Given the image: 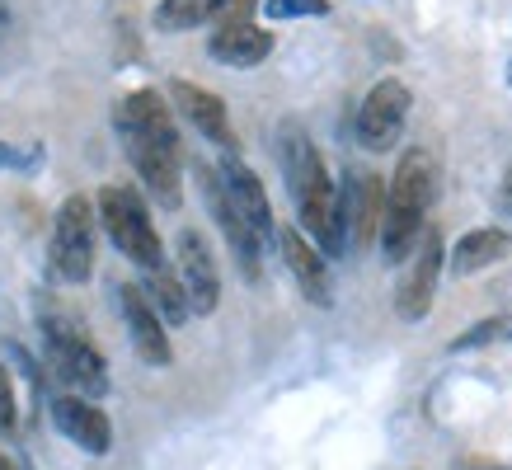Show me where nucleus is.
<instances>
[{"label":"nucleus","instance_id":"f257e3e1","mask_svg":"<svg viewBox=\"0 0 512 470\" xmlns=\"http://www.w3.org/2000/svg\"><path fill=\"white\" fill-rule=\"evenodd\" d=\"M113 132L123 141L132 170L141 174L146 193L160 207L184 203V151H179V132H174L170 104L156 90H132L113 104Z\"/></svg>","mask_w":512,"mask_h":470},{"label":"nucleus","instance_id":"f03ea898","mask_svg":"<svg viewBox=\"0 0 512 470\" xmlns=\"http://www.w3.org/2000/svg\"><path fill=\"white\" fill-rule=\"evenodd\" d=\"M282 174H287V188L296 198V212H301V226L315 235L320 254H334L339 259L348 250V221H343V203L339 188L325 174V160L311 146V137L296 123L282 127Z\"/></svg>","mask_w":512,"mask_h":470},{"label":"nucleus","instance_id":"7ed1b4c3","mask_svg":"<svg viewBox=\"0 0 512 470\" xmlns=\"http://www.w3.org/2000/svg\"><path fill=\"white\" fill-rule=\"evenodd\" d=\"M433 188H437L433 156L423 146L404 151L395 174H390L386 221H381V250H386L390 264H404L409 254L419 250V235H428L423 217H428V203H433Z\"/></svg>","mask_w":512,"mask_h":470},{"label":"nucleus","instance_id":"20e7f679","mask_svg":"<svg viewBox=\"0 0 512 470\" xmlns=\"http://www.w3.org/2000/svg\"><path fill=\"white\" fill-rule=\"evenodd\" d=\"M94 207H99V221H104L109 240L118 245V254H127L141 273L165 268V245H160L156 221H151V207L141 203L137 188L104 184L99 188V198H94Z\"/></svg>","mask_w":512,"mask_h":470},{"label":"nucleus","instance_id":"39448f33","mask_svg":"<svg viewBox=\"0 0 512 470\" xmlns=\"http://www.w3.org/2000/svg\"><path fill=\"white\" fill-rule=\"evenodd\" d=\"M43 334H47V362H52L57 376L71 386V395L94 400V395L109 391V367H104V358H99V348H94L71 320L52 315V320L43 325Z\"/></svg>","mask_w":512,"mask_h":470},{"label":"nucleus","instance_id":"423d86ee","mask_svg":"<svg viewBox=\"0 0 512 470\" xmlns=\"http://www.w3.org/2000/svg\"><path fill=\"white\" fill-rule=\"evenodd\" d=\"M52 268L66 282H85L94 273V207L85 193H71L52 221Z\"/></svg>","mask_w":512,"mask_h":470},{"label":"nucleus","instance_id":"0eeeda50","mask_svg":"<svg viewBox=\"0 0 512 470\" xmlns=\"http://www.w3.org/2000/svg\"><path fill=\"white\" fill-rule=\"evenodd\" d=\"M409 104H414V94H409L404 80H395V76L376 80L372 90H367V99H362V109H357V141L367 151H390L404 132Z\"/></svg>","mask_w":512,"mask_h":470},{"label":"nucleus","instance_id":"6e6552de","mask_svg":"<svg viewBox=\"0 0 512 470\" xmlns=\"http://www.w3.org/2000/svg\"><path fill=\"white\" fill-rule=\"evenodd\" d=\"M174 264H179V282H184L193 315H212V311H217L221 273H217L212 250H207V240H202L193 226H184V231L174 235Z\"/></svg>","mask_w":512,"mask_h":470},{"label":"nucleus","instance_id":"1a4fd4ad","mask_svg":"<svg viewBox=\"0 0 512 470\" xmlns=\"http://www.w3.org/2000/svg\"><path fill=\"white\" fill-rule=\"evenodd\" d=\"M198 179H202V198H207V207H212V217H217L221 235H226V245H231V254H235V264H240V273L254 282L259 278V254H264V240H259L254 226L235 212V203L226 198V184H221L217 170H198Z\"/></svg>","mask_w":512,"mask_h":470},{"label":"nucleus","instance_id":"9d476101","mask_svg":"<svg viewBox=\"0 0 512 470\" xmlns=\"http://www.w3.org/2000/svg\"><path fill=\"white\" fill-rule=\"evenodd\" d=\"M386 193L390 188L381 184V174H348L339 188V203H343V221H348V245L353 250H367L386 221Z\"/></svg>","mask_w":512,"mask_h":470},{"label":"nucleus","instance_id":"9b49d317","mask_svg":"<svg viewBox=\"0 0 512 470\" xmlns=\"http://www.w3.org/2000/svg\"><path fill=\"white\" fill-rule=\"evenodd\" d=\"M118 306H123V320H127V334H132L137 358L151 362V367H170L174 348H170V334H165V320H160V311L151 306V297L141 292L137 282H123V287H118Z\"/></svg>","mask_w":512,"mask_h":470},{"label":"nucleus","instance_id":"f8f14e48","mask_svg":"<svg viewBox=\"0 0 512 470\" xmlns=\"http://www.w3.org/2000/svg\"><path fill=\"white\" fill-rule=\"evenodd\" d=\"M259 0H160L156 5V29L160 33H188V29H231V24H249Z\"/></svg>","mask_w":512,"mask_h":470},{"label":"nucleus","instance_id":"ddd939ff","mask_svg":"<svg viewBox=\"0 0 512 470\" xmlns=\"http://www.w3.org/2000/svg\"><path fill=\"white\" fill-rule=\"evenodd\" d=\"M442 235L428 231L423 235V245L414 250V264H409V273H404L400 292H395V311H400V320H423V315L433 311V292H437V273H442Z\"/></svg>","mask_w":512,"mask_h":470},{"label":"nucleus","instance_id":"4468645a","mask_svg":"<svg viewBox=\"0 0 512 470\" xmlns=\"http://www.w3.org/2000/svg\"><path fill=\"white\" fill-rule=\"evenodd\" d=\"M52 423L76 442L80 452H90V456H104L113 447L109 414L99 405H90V400H80V395H57V400H52Z\"/></svg>","mask_w":512,"mask_h":470},{"label":"nucleus","instance_id":"2eb2a0df","mask_svg":"<svg viewBox=\"0 0 512 470\" xmlns=\"http://www.w3.org/2000/svg\"><path fill=\"white\" fill-rule=\"evenodd\" d=\"M217 174H221V184H226V198H231L235 212L254 226V235H259V240L278 235V226H273V207H268V193H264V179L249 170L245 160H235V156L221 160Z\"/></svg>","mask_w":512,"mask_h":470},{"label":"nucleus","instance_id":"dca6fc26","mask_svg":"<svg viewBox=\"0 0 512 470\" xmlns=\"http://www.w3.org/2000/svg\"><path fill=\"white\" fill-rule=\"evenodd\" d=\"M170 99L179 104L188 123L198 127L207 141H217V146H235V132H231V118H226V104H221V94L202 90L193 80H170Z\"/></svg>","mask_w":512,"mask_h":470},{"label":"nucleus","instance_id":"f3484780","mask_svg":"<svg viewBox=\"0 0 512 470\" xmlns=\"http://www.w3.org/2000/svg\"><path fill=\"white\" fill-rule=\"evenodd\" d=\"M278 245H282V259H287V268H292L296 287L306 292V301H315V306H329V268H325V254H320V245H311L301 231H292V226H282L278 231Z\"/></svg>","mask_w":512,"mask_h":470},{"label":"nucleus","instance_id":"a211bd4d","mask_svg":"<svg viewBox=\"0 0 512 470\" xmlns=\"http://www.w3.org/2000/svg\"><path fill=\"white\" fill-rule=\"evenodd\" d=\"M512 254V235L498 231V226H480V231H466L451 250V273L466 278V273H480V268H494L498 259Z\"/></svg>","mask_w":512,"mask_h":470},{"label":"nucleus","instance_id":"6ab92c4d","mask_svg":"<svg viewBox=\"0 0 512 470\" xmlns=\"http://www.w3.org/2000/svg\"><path fill=\"white\" fill-rule=\"evenodd\" d=\"M207 52L226 66H259L273 52V33L268 29H254V24H231V29H217Z\"/></svg>","mask_w":512,"mask_h":470},{"label":"nucleus","instance_id":"aec40b11","mask_svg":"<svg viewBox=\"0 0 512 470\" xmlns=\"http://www.w3.org/2000/svg\"><path fill=\"white\" fill-rule=\"evenodd\" d=\"M141 292L151 297V306L160 311V320H165V325H184L188 315H193V306H188V292H184V282H179V273H170V268L141 273Z\"/></svg>","mask_w":512,"mask_h":470},{"label":"nucleus","instance_id":"412c9836","mask_svg":"<svg viewBox=\"0 0 512 470\" xmlns=\"http://www.w3.org/2000/svg\"><path fill=\"white\" fill-rule=\"evenodd\" d=\"M268 19H315L329 15V0H264Z\"/></svg>","mask_w":512,"mask_h":470},{"label":"nucleus","instance_id":"4be33fe9","mask_svg":"<svg viewBox=\"0 0 512 470\" xmlns=\"http://www.w3.org/2000/svg\"><path fill=\"white\" fill-rule=\"evenodd\" d=\"M494 339H508V320H480V325L461 334V339H451V353H461V348H480V344H494Z\"/></svg>","mask_w":512,"mask_h":470},{"label":"nucleus","instance_id":"5701e85b","mask_svg":"<svg viewBox=\"0 0 512 470\" xmlns=\"http://www.w3.org/2000/svg\"><path fill=\"white\" fill-rule=\"evenodd\" d=\"M15 433V386H10V367H0V438Z\"/></svg>","mask_w":512,"mask_h":470},{"label":"nucleus","instance_id":"b1692460","mask_svg":"<svg viewBox=\"0 0 512 470\" xmlns=\"http://www.w3.org/2000/svg\"><path fill=\"white\" fill-rule=\"evenodd\" d=\"M38 156H43L38 146H29V151H15V146H0V165H33Z\"/></svg>","mask_w":512,"mask_h":470},{"label":"nucleus","instance_id":"393cba45","mask_svg":"<svg viewBox=\"0 0 512 470\" xmlns=\"http://www.w3.org/2000/svg\"><path fill=\"white\" fill-rule=\"evenodd\" d=\"M503 203L512 207V179H508V184H503Z\"/></svg>","mask_w":512,"mask_h":470},{"label":"nucleus","instance_id":"a878e982","mask_svg":"<svg viewBox=\"0 0 512 470\" xmlns=\"http://www.w3.org/2000/svg\"><path fill=\"white\" fill-rule=\"evenodd\" d=\"M0 470H10V461H5V456H0Z\"/></svg>","mask_w":512,"mask_h":470},{"label":"nucleus","instance_id":"bb28decb","mask_svg":"<svg viewBox=\"0 0 512 470\" xmlns=\"http://www.w3.org/2000/svg\"><path fill=\"white\" fill-rule=\"evenodd\" d=\"M508 76H512V71H508Z\"/></svg>","mask_w":512,"mask_h":470}]
</instances>
